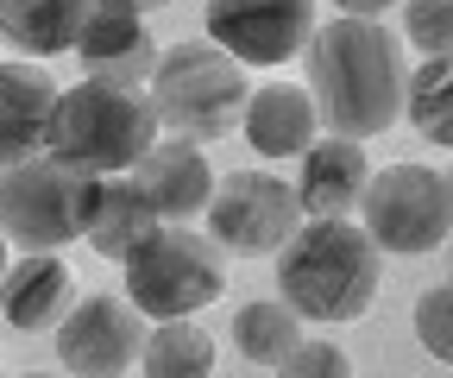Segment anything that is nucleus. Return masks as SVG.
I'll return each mask as SVG.
<instances>
[{
	"instance_id": "obj_1",
	"label": "nucleus",
	"mask_w": 453,
	"mask_h": 378,
	"mask_svg": "<svg viewBox=\"0 0 453 378\" xmlns=\"http://www.w3.org/2000/svg\"><path fill=\"white\" fill-rule=\"evenodd\" d=\"M309 101L315 120L340 139H372L403 114V58L378 19L340 13L334 26H315L309 44Z\"/></svg>"
},
{
	"instance_id": "obj_2",
	"label": "nucleus",
	"mask_w": 453,
	"mask_h": 378,
	"mask_svg": "<svg viewBox=\"0 0 453 378\" xmlns=\"http://www.w3.org/2000/svg\"><path fill=\"white\" fill-rule=\"evenodd\" d=\"M277 297L303 321H359L378 297V246L347 214L303 221L277 246Z\"/></svg>"
},
{
	"instance_id": "obj_3",
	"label": "nucleus",
	"mask_w": 453,
	"mask_h": 378,
	"mask_svg": "<svg viewBox=\"0 0 453 378\" xmlns=\"http://www.w3.org/2000/svg\"><path fill=\"white\" fill-rule=\"evenodd\" d=\"M157 139V114L145 89H107V82H76L57 89L50 127H44V158L70 165L82 177H120Z\"/></svg>"
},
{
	"instance_id": "obj_4",
	"label": "nucleus",
	"mask_w": 453,
	"mask_h": 378,
	"mask_svg": "<svg viewBox=\"0 0 453 378\" xmlns=\"http://www.w3.org/2000/svg\"><path fill=\"white\" fill-rule=\"evenodd\" d=\"M151 114L157 127H170L177 139H220L226 127L240 120L246 107V64H234L220 44L196 38L177 50H157V70H151Z\"/></svg>"
},
{
	"instance_id": "obj_5",
	"label": "nucleus",
	"mask_w": 453,
	"mask_h": 378,
	"mask_svg": "<svg viewBox=\"0 0 453 378\" xmlns=\"http://www.w3.org/2000/svg\"><path fill=\"white\" fill-rule=\"evenodd\" d=\"M127 297L139 315H196L208 303H220V284H226V265H220V246L208 234H189L183 221H157L127 258Z\"/></svg>"
},
{
	"instance_id": "obj_6",
	"label": "nucleus",
	"mask_w": 453,
	"mask_h": 378,
	"mask_svg": "<svg viewBox=\"0 0 453 378\" xmlns=\"http://www.w3.org/2000/svg\"><path fill=\"white\" fill-rule=\"evenodd\" d=\"M88 183L82 171L57 165V158H19L0 165V234L26 252H57L82 240V208H88Z\"/></svg>"
},
{
	"instance_id": "obj_7",
	"label": "nucleus",
	"mask_w": 453,
	"mask_h": 378,
	"mask_svg": "<svg viewBox=\"0 0 453 378\" xmlns=\"http://www.w3.org/2000/svg\"><path fill=\"white\" fill-rule=\"evenodd\" d=\"M359 214H365L372 246L416 258V252L447 246V234H453V189L428 165H390L384 177H365Z\"/></svg>"
},
{
	"instance_id": "obj_8",
	"label": "nucleus",
	"mask_w": 453,
	"mask_h": 378,
	"mask_svg": "<svg viewBox=\"0 0 453 378\" xmlns=\"http://www.w3.org/2000/svg\"><path fill=\"white\" fill-rule=\"evenodd\" d=\"M296 228H303V202L271 171H234L208 196V240L226 252H277Z\"/></svg>"
},
{
	"instance_id": "obj_9",
	"label": "nucleus",
	"mask_w": 453,
	"mask_h": 378,
	"mask_svg": "<svg viewBox=\"0 0 453 378\" xmlns=\"http://www.w3.org/2000/svg\"><path fill=\"white\" fill-rule=\"evenodd\" d=\"M315 32V0H208V44L234 64H283Z\"/></svg>"
},
{
	"instance_id": "obj_10",
	"label": "nucleus",
	"mask_w": 453,
	"mask_h": 378,
	"mask_svg": "<svg viewBox=\"0 0 453 378\" xmlns=\"http://www.w3.org/2000/svg\"><path fill=\"white\" fill-rule=\"evenodd\" d=\"M139 309L120 297H82L57 321V366L76 378H120L139 359Z\"/></svg>"
},
{
	"instance_id": "obj_11",
	"label": "nucleus",
	"mask_w": 453,
	"mask_h": 378,
	"mask_svg": "<svg viewBox=\"0 0 453 378\" xmlns=\"http://www.w3.org/2000/svg\"><path fill=\"white\" fill-rule=\"evenodd\" d=\"M70 50L82 58L88 82H107V89H145L157 70V38L120 0H82V26Z\"/></svg>"
},
{
	"instance_id": "obj_12",
	"label": "nucleus",
	"mask_w": 453,
	"mask_h": 378,
	"mask_svg": "<svg viewBox=\"0 0 453 378\" xmlns=\"http://www.w3.org/2000/svg\"><path fill=\"white\" fill-rule=\"evenodd\" d=\"M133 183L151 202L157 221H189V214H202L208 196H214V171L196 151V139H164V145L151 139V151L133 165Z\"/></svg>"
},
{
	"instance_id": "obj_13",
	"label": "nucleus",
	"mask_w": 453,
	"mask_h": 378,
	"mask_svg": "<svg viewBox=\"0 0 453 378\" xmlns=\"http://www.w3.org/2000/svg\"><path fill=\"white\" fill-rule=\"evenodd\" d=\"M70 303H76V278H70V265L50 258V252H26L13 272H0V315H7V328H19V335L57 328Z\"/></svg>"
},
{
	"instance_id": "obj_14",
	"label": "nucleus",
	"mask_w": 453,
	"mask_h": 378,
	"mask_svg": "<svg viewBox=\"0 0 453 378\" xmlns=\"http://www.w3.org/2000/svg\"><path fill=\"white\" fill-rule=\"evenodd\" d=\"M240 127H246V145L265 151V158H303V151L315 145V127H321V120H315L309 89H296V82H265V89L246 95Z\"/></svg>"
},
{
	"instance_id": "obj_15",
	"label": "nucleus",
	"mask_w": 453,
	"mask_h": 378,
	"mask_svg": "<svg viewBox=\"0 0 453 378\" xmlns=\"http://www.w3.org/2000/svg\"><path fill=\"white\" fill-rule=\"evenodd\" d=\"M365 151L359 139H315L303 151V183H296V202H303V221H321V214H353L359 208V189H365Z\"/></svg>"
},
{
	"instance_id": "obj_16",
	"label": "nucleus",
	"mask_w": 453,
	"mask_h": 378,
	"mask_svg": "<svg viewBox=\"0 0 453 378\" xmlns=\"http://www.w3.org/2000/svg\"><path fill=\"white\" fill-rule=\"evenodd\" d=\"M50 101H57V82L44 76V64H0V165L44 151Z\"/></svg>"
},
{
	"instance_id": "obj_17",
	"label": "nucleus",
	"mask_w": 453,
	"mask_h": 378,
	"mask_svg": "<svg viewBox=\"0 0 453 378\" xmlns=\"http://www.w3.org/2000/svg\"><path fill=\"white\" fill-rule=\"evenodd\" d=\"M157 228L151 202L139 196V183L120 171V177H95L88 183V208H82V240L101 252V258H127L145 234Z\"/></svg>"
},
{
	"instance_id": "obj_18",
	"label": "nucleus",
	"mask_w": 453,
	"mask_h": 378,
	"mask_svg": "<svg viewBox=\"0 0 453 378\" xmlns=\"http://www.w3.org/2000/svg\"><path fill=\"white\" fill-rule=\"evenodd\" d=\"M82 0H0V38L32 50V58H57L76 44Z\"/></svg>"
},
{
	"instance_id": "obj_19",
	"label": "nucleus",
	"mask_w": 453,
	"mask_h": 378,
	"mask_svg": "<svg viewBox=\"0 0 453 378\" xmlns=\"http://www.w3.org/2000/svg\"><path fill=\"white\" fill-rule=\"evenodd\" d=\"M139 366L151 378H208L214 372V341L196 328L189 315H164L157 335L139 341Z\"/></svg>"
},
{
	"instance_id": "obj_20",
	"label": "nucleus",
	"mask_w": 453,
	"mask_h": 378,
	"mask_svg": "<svg viewBox=\"0 0 453 378\" xmlns=\"http://www.w3.org/2000/svg\"><path fill=\"white\" fill-rule=\"evenodd\" d=\"M234 341H240V353H246L252 366L277 372V359L303 341V315H296L290 303H246V309L234 315Z\"/></svg>"
},
{
	"instance_id": "obj_21",
	"label": "nucleus",
	"mask_w": 453,
	"mask_h": 378,
	"mask_svg": "<svg viewBox=\"0 0 453 378\" xmlns=\"http://www.w3.org/2000/svg\"><path fill=\"white\" fill-rule=\"evenodd\" d=\"M403 107L422 139L434 145H453V64L447 58H428L416 76H403Z\"/></svg>"
},
{
	"instance_id": "obj_22",
	"label": "nucleus",
	"mask_w": 453,
	"mask_h": 378,
	"mask_svg": "<svg viewBox=\"0 0 453 378\" xmlns=\"http://www.w3.org/2000/svg\"><path fill=\"white\" fill-rule=\"evenodd\" d=\"M416 335H422V347H428L441 366L453 359V290H447V284H434V290L416 297Z\"/></svg>"
},
{
	"instance_id": "obj_23",
	"label": "nucleus",
	"mask_w": 453,
	"mask_h": 378,
	"mask_svg": "<svg viewBox=\"0 0 453 378\" xmlns=\"http://www.w3.org/2000/svg\"><path fill=\"white\" fill-rule=\"evenodd\" d=\"M403 26H410V44L416 50L447 58V50H453V0H410Z\"/></svg>"
},
{
	"instance_id": "obj_24",
	"label": "nucleus",
	"mask_w": 453,
	"mask_h": 378,
	"mask_svg": "<svg viewBox=\"0 0 453 378\" xmlns=\"http://www.w3.org/2000/svg\"><path fill=\"white\" fill-rule=\"evenodd\" d=\"M277 372H283V378H347L353 359L340 353L334 341H296L290 353L277 359Z\"/></svg>"
},
{
	"instance_id": "obj_25",
	"label": "nucleus",
	"mask_w": 453,
	"mask_h": 378,
	"mask_svg": "<svg viewBox=\"0 0 453 378\" xmlns=\"http://www.w3.org/2000/svg\"><path fill=\"white\" fill-rule=\"evenodd\" d=\"M334 7H340V13H353V19H378L390 0H334Z\"/></svg>"
},
{
	"instance_id": "obj_26",
	"label": "nucleus",
	"mask_w": 453,
	"mask_h": 378,
	"mask_svg": "<svg viewBox=\"0 0 453 378\" xmlns=\"http://www.w3.org/2000/svg\"><path fill=\"white\" fill-rule=\"evenodd\" d=\"M120 7H133V13H157V7H170V0H120Z\"/></svg>"
},
{
	"instance_id": "obj_27",
	"label": "nucleus",
	"mask_w": 453,
	"mask_h": 378,
	"mask_svg": "<svg viewBox=\"0 0 453 378\" xmlns=\"http://www.w3.org/2000/svg\"><path fill=\"white\" fill-rule=\"evenodd\" d=\"M0 272H7V234H0Z\"/></svg>"
}]
</instances>
